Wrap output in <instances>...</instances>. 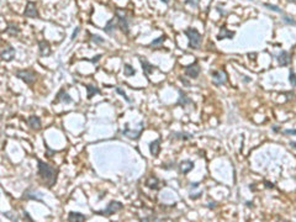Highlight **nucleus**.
<instances>
[{
  "mask_svg": "<svg viewBox=\"0 0 296 222\" xmlns=\"http://www.w3.org/2000/svg\"><path fill=\"white\" fill-rule=\"evenodd\" d=\"M4 215H5V216H8V218H9V220H11V221H17V218H15V217H14L13 213H10V212H4Z\"/></svg>",
  "mask_w": 296,
  "mask_h": 222,
  "instance_id": "36",
  "label": "nucleus"
},
{
  "mask_svg": "<svg viewBox=\"0 0 296 222\" xmlns=\"http://www.w3.org/2000/svg\"><path fill=\"white\" fill-rule=\"evenodd\" d=\"M15 55L16 52L14 50V47H8V48H5L3 52H1V58L4 59V61H13V59L15 58Z\"/></svg>",
  "mask_w": 296,
  "mask_h": 222,
  "instance_id": "15",
  "label": "nucleus"
},
{
  "mask_svg": "<svg viewBox=\"0 0 296 222\" xmlns=\"http://www.w3.org/2000/svg\"><path fill=\"white\" fill-rule=\"evenodd\" d=\"M276 59H278V63H279V65H281V67L289 65L290 62H291V57H290V53L286 52V51H281L279 55H278Z\"/></svg>",
  "mask_w": 296,
  "mask_h": 222,
  "instance_id": "10",
  "label": "nucleus"
},
{
  "mask_svg": "<svg viewBox=\"0 0 296 222\" xmlns=\"http://www.w3.org/2000/svg\"><path fill=\"white\" fill-rule=\"evenodd\" d=\"M56 152L55 151H51V149H47V152H46V155H53Z\"/></svg>",
  "mask_w": 296,
  "mask_h": 222,
  "instance_id": "38",
  "label": "nucleus"
},
{
  "mask_svg": "<svg viewBox=\"0 0 296 222\" xmlns=\"http://www.w3.org/2000/svg\"><path fill=\"white\" fill-rule=\"evenodd\" d=\"M91 38H93V41L95 42V43H98V45H103L104 43V38L101 37V36H99V35H91Z\"/></svg>",
  "mask_w": 296,
  "mask_h": 222,
  "instance_id": "32",
  "label": "nucleus"
},
{
  "mask_svg": "<svg viewBox=\"0 0 296 222\" xmlns=\"http://www.w3.org/2000/svg\"><path fill=\"white\" fill-rule=\"evenodd\" d=\"M23 215H25V217H26V220H28V221H33L31 217H30V215L26 212V211H23Z\"/></svg>",
  "mask_w": 296,
  "mask_h": 222,
  "instance_id": "39",
  "label": "nucleus"
},
{
  "mask_svg": "<svg viewBox=\"0 0 296 222\" xmlns=\"http://www.w3.org/2000/svg\"><path fill=\"white\" fill-rule=\"evenodd\" d=\"M142 132H143V122H141L140 128L137 127L136 130L128 128V125H126V128L122 131V135L126 136V137H128V138H131V140H138Z\"/></svg>",
  "mask_w": 296,
  "mask_h": 222,
  "instance_id": "6",
  "label": "nucleus"
},
{
  "mask_svg": "<svg viewBox=\"0 0 296 222\" xmlns=\"http://www.w3.org/2000/svg\"><path fill=\"white\" fill-rule=\"evenodd\" d=\"M6 32H8L10 36H17V35H19V32H20V30H19V27L15 26V25H10V26L6 28Z\"/></svg>",
  "mask_w": 296,
  "mask_h": 222,
  "instance_id": "26",
  "label": "nucleus"
},
{
  "mask_svg": "<svg viewBox=\"0 0 296 222\" xmlns=\"http://www.w3.org/2000/svg\"><path fill=\"white\" fill-rule=\"evenodd\" d=\"M264 5V8H266V9H270L271 11H276V13H283V10L279 8V6H275V5H271V4H263Z\"/></svg>",
  "mask_w": 296,
  "mask_h": 222,
  "instance_id": "31",
  "label": "nucleus"
},
{
  "mask_svg": "<svg viewBox=\"0 0 296 222\" xmlns=\"http://www.w3.org/2000/svg\"><path fill=\"white\" fill-rule=\"evenodd\" d=\"M100 58H101V55H99V56H95V57H94L93 59H86V61H90L91 63H94V64H95V63H98V61H99Z\"/></svg>",
  "mask_w": 296,
  "mask_h": 222,
  "instance_id": "35",
  "label": "nucleus"
},
{
  "mask_svg": "<svg viewBox=\"0 0 296 222\" xmlns=\"http://www.w3.org/2000/svg\"><path fill=\"white\" fill-rule=\"evenodd\" d=\"M27 125L33 130H38L41 127V118L37 116H30L27 118Z\"/></svg>",
  "mask_w": 296,
  "mask_h": 222,
  "instance_id": "18",
  "label": "nucleus"
},
{
  "mask_svg": "<svg viewBox=\"0 0 296 222\" xmlns=\"http://www.w3.org/2000/svg\"><path fill=\"white\" fill-rule=\"evenodd\" d=\"M284 22L285 23H289V25H295V21L291 19V17H289V16H284Z\"/></svg>",
  "mask_w": 296,
  "mask_h": 222,
  "instance_id": "33",
  "label": "nucleus"
},
{
  "mask_svg": "<svg viewBox=\"0 0 296 222\" xmlns=\"http://www.w3.org/2000/svg\"><path fill=\"white\" fill-rule=\"evenodd\" d=\"M161 142H162L161 138H158V140H154L149 143V152L153 157H157L159 152H161Z\"/></svg>",
  "mask_w": 296,
  "mask_h": 222,
  "instance_id": "12",
  "label": "nucleus"
},
{
  "mask_svg": "<svg viewBox=\"0 0 296 222\" xmlns=\"http://www.w3.org/2000/svg\"><path fill=\"white\" fill-rule=\"evenodd\" d=\"M57 101H61V103H64V104H73V103H74L73 99H72V96H70L69 94H67V91L64 90V89H62V90L58 93V95H57Z\"/></svg>",
  "mask_w": 296,
  "mask_h": 222,
  "instance_id": "13",
  "label": "nucleus"
},
{
  "mask_svg": "<svg viewBox=\"0 0 296 222\" xmlns=\"http://www.w3.org/2000/svg\"><path fill=\"white\" fill-rule=\"evenodd\" d=\"M226 82H227V73H226V72L216 70V72L212 73V83H214L216 87L223 85Z\"/></svg>",
  "mask_w": 296,
  "mask_h": 222,
  "instance_id": "7",
  "label": "nucleus"
},
{
  "mask_svg": "<svg viewBox=\"0 0 296 222\" xmlns=\"http://www.w3.org/2000/svg\"><path fill=\"white\" fill-rule=\"evenodd\" d=\"M116 93H117L118 95H121V96H122L123 99H125V100L127 101V103H128V104H132V100H131V99H130V98L127 96V95H126V93H125V91H123V90H122V89H121V88H116Z\"/></svg>",
  "mask_w": 296,
  "mask_h": 222,
  "instance_id": "27",
  "label": "nucleus"
},
{
  "mask_svg": "<svg viewBox=\"0 0 296 222\" xmlns=\"http://www.w3.org/2000/svg\"><path fill=\"white\" fill-rule=\"evenodd\" d=\"M194 168V162L191 160H183L179 164V169L183 174H188L189 172H191Z\"/></svg>",
  "mask_w": 296,
  "mask_h": 222,
  "instance_id": "16",
  "label": "nucleus"
},
{
  "mask_svg": "<svg viewBox=\"0 0 296 222\" xmlns=\"http://www.w3.org/2000/svg\"><path fill=\"white\" fill-rule=\"evenodd\" d=\"M289 80H290V84H291L292 87H296V74H295V72H294L292 69H290Z\"/></svg>",
  "mask_w": 296,
  "mask_h": 222,
  "instance_id": "30",
  "label": "nucleus"
},
{
  "mask_svg": "<svg viewBox=\"0 0 296 222\" xmlns=\"http://www.w3.org/2000/svg\"><path fill=\"white\" fill-rule=\"evenodd\" d=\"M86 220H88V217L83 213L74 212V211L68 213V221H70V222H84Z\"/></svg>",
  "mask_w": 296,
  "mask_h": 222,
  "instance_id": "14",
  "label": "nucleus"
},
{
  "mask_svg": "<svg viewBox=\"0 0 296 222\" xmlns=\"http://www.w3.org/2000/svg\"><path fill=\"white\" fill-rule=\"evenodd\" d=\"M79 31H80V27H79V26H76V27L74 28V32H73V35H72V40H74V38L76 37V36H78Z\"/></svg>",
  "mask_w": 296,
  "mask_h": 222,
  "instance_id": "34",
  "label": "nucleus"
},
{
  "mask_svg": "<svg viewBox=\"0 0 296 222\" xmlns=\"http://www.w3.org/2000/svg\"><path fill=\"white\" fill-rule=\"evenodd\" d=\"M115 28H116V19H111V20L108 21V23H106L104 31L106 33H109V35H112V33H114V30Z\"/></svg>",
  "mask_w": 296,
  "mask_h": 222,
  "instance_id": "21",
  "label": "nucleus"
},
{
  "mask_svg": "<svg viewBox=\"0 0 296 222\" xmlns=\"http://www.w3.org/2000/svg\"><path fill=\"white\" fill-rule=\"evenodd\" d=\"M146 185H147L148 188H151V189H153V190H156V189H158V187H159V180H158L157 178H154V177H151V178H148V179H147Z\"/></svg>",
  "mask_w": 296,
  "mask_h": 222,
  "instance_id": "22",
  "label": "nucleus"
},
{
  "mask_svg": "<svg viewBox=\"0 0 296 222\" xmlns=\"http://www.w3.org/2000/svg\"><path fill=\"white\" fill-rule=\"evenodd\" d=\"M116 21H117L118 27H120L123 32H125V33H128V32H130L128 20H127V17L120 11V9L116 10Z\"/></svg>",
  "mask_w": 296,
  "mask_h": 222,
  "instance_id": "5",
  "label": "nucleus"
},
{
  "mask_svg": "<svg viewBox=\"0 0 296 222\" xmlns=\"http://www.w3.org/2000/svg\"><path fill=\"white\" fill-rule=\"evenodd\" d=\"M140 62H141V65H142V69H143V72H144V75L148 77L153 72L154 67H153L148 61H146L144 58H140Z\"/></svg>",
  "mask_w": 296,
  "mask_h": 222,
  "instance_id": "17",
  "label": "nucleus"
},
{
  "mask_svg": "<svg viewBox=\"0 0 296 222\" xmlns=\"http://www.w3.org/2000/svg\"><path fill=\"white\" fill-rule=\"evenodd\" d=\"M185 35L189 38V47L190 48L196 50L201 46V41H203V37H201L200 32L195 28H188L185 30Z\"/></svg>",
  "mask_w": 296,
  "mask_h": 222,
  "instance_id": "2",
  "label": "nucleus"
},
{
  "mask_svg": "<svg viewBox=\"0 0 296 222\" xmlns=\"http://www.w3.org/2000/svg\"><path fill=\"white\" fill-rule=\"evenodd\" d=\"M23 15H25L26 17H38V11H37V8H36V5H35V3L28 1L26 4Z\"/></svg>",
  "mask_w": 296,
  "mask_h": 222,
  "instance_id": "9",
  "label": "nucleus"
},
{
  "mask_svg": "<svg viewBox=\"0 0 296 222\" xmlns=\"http://www.w3.org/2000/svg\"><path fill=\"white\" fill-rule=\"evenodd\" d=\"M185 74L190 78H198V75L200 74V65L198 64V62H194L193 64L185 67Z\"/></svg>",
  "mask_w": 296,
  "mask_h": 222,
  "instance_id": "8",
  "label": "nucleus"
},
{
  "mask_svg": "<svg viewBox=\"0 0 296 222\" xmlns=\"http://www.w3.org/2000/svg\"><path fill=\"white\" fill-rule=\"evenodd\" d=\"M42 195H38V194H32V193H30V191H27V193H25L23 194V197L25 199H31V200H37V201H42L43 202V200H42V197H41Z\"/></svg>",
  "mask_w": 296,
  "mask_h": 222,
  "instance_id": "24",
  "label": "nucleus"
},
{
  "mask_svg": "<svg viewBox=\"0 0 296 222\" xmlns=\"http://www.w3.org/2000/svg\"><path fill=\"white\" fill-rule=\"evenodd\" d=\"M164 38H165V36H161V37H158V38H156L154 41H152L151 42V47H156V46H161L163 42H164Z\"/></svg>",
  "mask_w": 296,
  "mask_h": 222,
  "instance_id": "28",
  "label": "nucleus"
},
{
  "mask_svg": "<svg viewBox=\"0 0 296 222\" xmlns=\"http://www.w3.org/2000/svg\"><path fill=\"white\" fill-rule=\"evenodd\" d=\"M284 135H296V130H285Z\"/></svg>",
  "mask_w": 296,
  "mask_h": 222,
  "instance_id": "37",
  "label": "nucleus"
},
{
  "mask_svg": "<svg viewBox=\"0 0 296 222\" xmlns=\"http://www.w3.org/2000/svg\"><path fill=\"white\" fill-rule=\"evenodd\" d=\"M86 90H88V99H93L94 95L101 94V91H100L99 89L96 87H94V85H86Z\"/></svg>",
  "mask_w": 296,
  "mask_h": 222,
  "instance_id": "23",
  "label": "nucleus"
},
{
  "mask_svg": "<svg viewBox=\"0 0 296 222\" xmlns=\"http://www.w3.org/2000/svg\"><path fill=\"white\" fill-rule=\"evenodd\" d=\"M273 131H274V132H278V131H279V126H274V127H273Z\"/></svg>",
  "mask_w": 296,
  "mask_h": 222,
  "instance_id": "40",
  "label": "nucleus"
},
{
  "mask_svg": "<svg viewBox=\"0 0 296 222\" xmlns=\"http://www.w3.org/2000/svg\"><path fill=\"white\" fill-rule=\"evenodd\" d=\"M188 104H191V100L188 95L184 94L183 90H179V99L176 101V105H180V106H185Z\"/></svg>",
  "mask_w": 296,
  "mask_h": 222,
  "instance_id": "19",
  "label": "nucleus"
},
{
  "mask_svg": "<svg viewBox=\"0 0 296 222\" xmlns=\"http://www.w3.org/2000/svg\"><path fill=\"white\" fill-rule=\"evenodd\" d=\"M234 36V32H231V31H228V30L226 28V27H222L221 30H220V33L217 35V40H224V38H232Z\"/></svg>",
  "mask_w": 296,
  "mask_h": 222,
  "instance_id": "20",
  "label": "nucleus"
},
{
  "mask_svg": "<svg viewBox=\"0 0 296 222\" xmlns=\"http://www.w3.org/2000/svg\"><path fill=\"white\" fill-rule=\"evenodd\" d=\"M123 68H125V69H123V72H125V75L126 77H133L136 74V70L133 69L132 65L125 64V67H123Z\"/></svg>",
  "mask_w": 296,
  "mask_h": 222,
  "instance_id": "25",
  "label": "nucleus"
},
{
  "mask_svg": "<svg viewBox=\"0 0 296 222\" xmlns=\"http://www.w3.org/2000/svg\"><path fill=\"white\" fill-rule=\"evenodd\" d=\"M38 52H40V56H42V57H46V56H48V55H51V45H50V42H47V41H41L40 43H38Z\"/></svg>",
  "mask_w": 296,
  "mask_h": 222,
  "instance_id": "11",
  "label": "nucleus"
},
{
  "mask_svg": "<svg viewBox=\"0 0 296 222\" xmlns=\"http://www.w3.org/2000/svg\"><path fill=\"white\" fill-rule=\"evenodd\" d=\"M123 205L118 201H111L108 206H106L105 210H100V211H95L96 215H101V216H111L115 215L116 212H118L120 210H122Z\"/></svg>",
  "mask_w": 296,
  "mask_h": 222,
  "instance_id": "4",
  "label": "nucleus"
},
{
  "mask_svg": "<svg viewBox=\"0 0 296 222\" xmlns=\"http://www.w3.org/2000/svg\"><path fill=\"white\" fill-rule=\"evenodd\" d=\"M15 75L19 78V79H21L23 83H26L27 85H32V84L36 82L37 79V75L36 73H35L33 70L31 69H25V70H17Z\"/></svg>",
  "mask_w": 296,
  "mask_h": 222,
  "instance_id": "3",
  "label": "nucleus"
},
{
  "mask_svg": "<svg viewBox=\"0 0 296 222\" xmlns=\"http://www.w3.org/2000/svg\"><path fill=\"white\" fill-rule=\"evenodd\" d=\"M174 136L179 140H190L193 137V135H190V133H181V132H179V133H174Z\"/></svg>",
  "mask_w": 296,
  "mask_h": 222,
  "instance_id": "29",
  "label": "nucleus"
},
{
  "mask_svg": "<svg viewBox=\"0 0 296 222\" xmlns=\"http://www.w3.org/2000/svg\"><path fill=\"white\" fill-rule=\"evenodd\" d=\"M162 1H163L164 4H168V3H169V0H162Z\"/></svg>",
  "mask_w": 296,
  "mask_h": 222,
  "instance_id": "42",
  "label": "nucleus"
},
{
  "mask_svg": "<svg viewBox=\"0 0 296 222\" xmlns=\"http://www.w3.org/2000/svg\"><path fill=\"white\" fill-rule=\"evenodd\" d=\"M290 145H291V147L296 148V142H291V143H290Z\"/></svg>",
  "mask_w": 296,
  "mask_h": 222,
  "instance_id": "41",
  "label": "nucleus"
},
{
  "mask_svg": "<svg viewBox=\"0 0 296 222\" xmlns=\"http://www.w3.org/2000/svg\"><path fill=\"white\" fill-rule=\"evenodd\" d=\"M291 1H296V0H291Z\"/></svg>",
  "mask_w": 296,
  "mask_h": 222,
  "instance_id": "43",
  "label": "nucleus"
},
{
  "mask_svg": "<svg viewBox=\"0 0 296 222\" xmlns=\"http://www.w3.org/2000/svg\"><path fill=\"white\" fill-rule=\"evenodd\" d=\"M38 174L46 182V184L48 185V187H52V185L56 184L57 170L52 165H50L48 163H46L43 160H38Z\"/></svg>",
  "mask_w": 296,
  "mask_h": 222,
  "instance_id": "1",
  "label": "nucleus"
}]
</instances>
